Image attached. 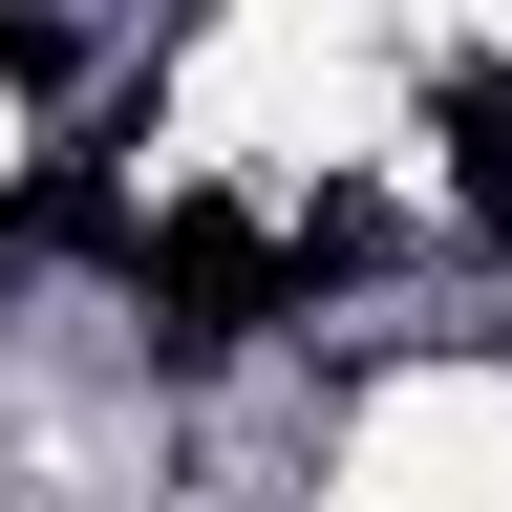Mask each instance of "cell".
I'll list each match as a JSON object with an SVG mask.
<instances>
[{
	"instance_id": "cell-1",
	"label": "cell",
	"mask_w": 512,
	"mask_h": 512,
	"mask_svg": "<svg viewBox=\"0 0 512 512\" xmlns=\"http://www.w3.org/2000/svg\"><path fill=\"white\" fill-rule=\"evenodd\" d=\"M278 278H299V256L256 235V214H150V235H128V299H150L171 342H235V320H278Z\"/></svg>"
}]
</instances>
